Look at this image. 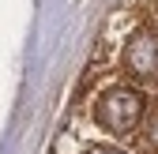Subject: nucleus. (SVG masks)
Instances as JSON below:
<instances>
[{"label":"nucleus","instance_id":"obj_4","mask_svg":"<svg viewBox=\"0 0 158 154\" xmlns=\"http://www.w3.org/2000/svg\"><path fill=\"white\" fill-rule=\"evenodd\" d=\"M83 154H128L124 147H117V143H90Z\"/></svg>","mask_w":158,"mask_h":154},{"label":"nucleus","instance_id":"obj_3","mask_svg":"<svg viewBox=\"0 0 158 154\" xmlns=\"http://www.w3.org/2000/svg\"><path fill=\"white\" fill-rule=\"evenodd\" d=\"M139 139H143L147 150L158 154V105H151V109L143 113V120H139Z\"/></svg>","mask_w":158,"mask_h":154},{"label":"nucleus","instance_id":"obj_1","mask_svg":"<svg viewBox=\"0 0 158 154\" xmlns=\"http://www.w3.org/2000/svg\"><path fill=\"white\" fill-rule=\"evenodd\" d=\"M143 113H147V102H143V94L135 90V87H109L98 94V102H94V124L109 132V136H128V132L139 128L143 120Z\"/></svg>","mask_w":158,"mask_h":154},{"label":"nucleus","instance_id":"obj_2","mask_svg":"<svg viewBox=\"0 0 158 154\" xmlns=\"http://www.w3.org/2000/svg\"><path fill=\"white\" fill-rule=\"evenodd\" d=\"M121 64L132 79L139 83H158V30L143 26L128 38V45L121 53Z\"/></svg>","mask_w":158,"mask_h":154}]
</instances>
